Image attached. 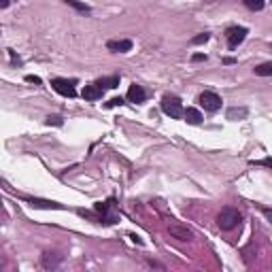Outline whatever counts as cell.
<instances>
[{
  "label": "cell",
  "mask_w": 272,
  "mask_h": 272,
  "mask_svg": "<svg viewBox=\"0 0 272 272\" xmlns=\"http://www.w3.org/2000/svg\"><path fill=\"white\" fill-rule=\"evenodd\" d=\"M183 119H185L187 123H192V125H200V123H202V113L198 111V108L189 106V108H185V115H183Z\"/></svg>",
  "instance_id": "obj_13"
},
{
  "label": "cell",
  "mask_w": 272,
  "mask_h": 272,
  "mask_svg": "<svg viewBox=\"0 0 272 272\" xmlns=\"http://www.w3.org/2000/svg\"><path fill=\"white\" fill-rule=\"evenodd\" d=\"M106 49L113 53H128L132 51V41L130 39H119V41H108Z\"/></svg>",
  "instance_id": "obj_8"
},
{
  "label": "cell",
  "mask_w": 272,
  "mask_h": 272,
  "mask_svg": "<svg viewBox=\"0 0 272 272\" xmlns=\"http://www.w3.org/2000/svg\"><path fill=\"white\" fill-rule=\"evenodd\" d=\"M168 234L175 240H181V242H189L194 238V232L187 228V225H181V223H170L168 225Z\"/></svg>",
  "instance_id": "obj_7"
},
{
  "label": "cell",
  "mask_w": 272,
  "mask_h": 272,
  "mask_svg": "<svg viewBox=\"0 0 272 272\" xmlns=\"http://www.w3.org/2000/svg\"><path fill=\"white\" fill-rule=\"evenodd\" d=\"M208 39H211V34H208V32H202V34L194 36V39H192V45H204Z\"/></svg>",
  "instance_id": "obj_19"
},
{
  "label": "cell",
  "mask_w": 272,
  "mask_h": 272,
  "mask_svg": "<svg viewBox=\"0 0 272 272\" xmlns=\"http://www.w3.org/2000/svg\"><path fill=\"white\" fill-rule=\"evenodd\" d=\"M255 164H259V166H272V160L268 158V160H259V162H255Z\"/></svg>",
  "instance_id": "obj_25"
},
{
  "label": "cell",
  "mask_w": 272,
  "mask_h": 272,
  "mask_svg": "<svg viewBox=\"0 0 272 272\" xmlns=\"http://www.w3.org/2000/svg\"><path fill=\"white\" fill-rule=\"evenodd\" d=\"M64 3H66V5H70L72 9H77L79 13H85V15L92 13V9H89L87 5H83V3H79V0H64Z\"/></svg>",
  "instance_id": "obj_17"
},
{
  "label": "cell",
  "mask_w": 272,
  "mask_h": 272,
  "mask_svg": "<svg viewBox=\"0 0 272 272\" xmlns=\"http://www.w3.org/2000/svg\"><path fill=\"white\" fill-rule=\"evenodd\" d=\"M62 255H58V253H51V251H45L43 253V257H41V264L43 268H47V270H53V268H58L62 264Z\"/></svg>",
  "instance_id": "obj_9"
},
{
  "label": "cell",
  "mask_w": 272,
  "mask_h": 272,
  "mask_svg": "<svg viewBox=\"0 0 272 272\" xmlns=\"http://www.w3.org/2000/svg\"><path fill=\"white\" fill-rule=\"evenodd\" d=\"M94 208L102 215V217H100V221H102V223L111 225V223H117V221H119V215H117V211H115V200H113V198H108L106 202H98Z\"/></svg>",
  "instance_id": "obj_3"
},
{
  "label": "cell",
  "mask_w": 272,
  "mask_h": 272,
  "mask_svg": "<svg viewBox=\"0 0 272 272\" xmlns=\"http://www.w3.org/2000/svg\"><path fill=\"white\" fill-rule=\"evenodd\" d=\"M45 123H47V125H62V123H64V119H62L60 115H49Z\"/></svg>",
  "instance_id": "obj_20"
},
{
  "label": "cell",
  "mask_w": 272,
  "mask_h": 272,
  "mask_svg": "<svg viewBox=\"0 0 272 272\" xmlns=\"http://www.w3.org/2000/svg\"><path fill=\"white\" fill-rule=\"evenodd\" d=\"M102 92H104V89H102L100 85H98V83L85 85V87H83V98H85V100H89V102L100 100V98H102Z\"/></svg>",
  "instance_id": "obj_11"
},
{
  "label": "cell",
  "mask_w": 272,
  "mask_h": 272,
  "mask_svg": "<svg viewBox=\"0 0 272 272\" xmlns=\"http://www.w3.org/2000/svg\"><path fill=\"white\" fill-rule=\"evenodd\" d=\"M121 104H125V102H123V98H113V100H108V102H106V108H113V106H121Z\"/></svg>",
  "instance_id": "obj_21"
},
{
  "label": "cell",
  "mask_w": 272,
  "mask_h": 272,
  "mask_svg": "<svg viewBox=\"0 0 272 272\" xmlns=\"http://www.w3.org/2000/svg\"><path fill=\"white\" fill-rule=\"evenodd\" d=\"M26 202H28L30 206H34V208H45V211H51V208H58V211H62V204H58V202H51V200H41V198H24Z\"/></svg>",
  "instance_id": "obj_10"
},
{
  "label": "cell",
  "mask_w": 272,
  "mask_h": 272,
  "mask_svg": "<svg viewBox=\"0 0 272 272\" xmlns=\"http://www.w3.org/2000/svg\"><path fill=\"white\" fill-rule=\"evenodd\" d=\"M240 219H242V215L238 213V208L225 206V208L219 211V215H217V225H219L223 232H232L234 228H238L240 225Z\"/></svg>",
  "instance_id": "obj_1"
},
{
  "label": "cell",
  "mask_w": 272,
  "mask_h": 272,
  "mask_svg": "<svg viewBox=\"0 0 272 272\" xmlns=\"http://www.w3.org/2000/svg\"><path fill=\"white\" fill-rule=\"evenodd\" d=\"M162 111H164L170 119H183L185 115V108L181 104V98L179 96H172V94H166L162 98Z\"/></svg>",
  "instance_id": "obj_2"
},
{
  "label": "cell",
  "mask_w": 272,
  "mask_h": 272,
  "mask_svg": "<svg viewBox=\"0 0 272 272\" xmlns=\"http://www.w3.org/2000/svg\"><path fill=\"white\" fill-rule=\"evenodd\" d=\"M253 72H255L257 77H272V62H264V64L255 66Z\"/></svg>",
  "instance_id": "obj_16"
},
{
  "label": "cell",
  "mask_w": 272,
  "mask_h": 272,
  "mask_svg": "<svg viewBox=\"0 0 272 272\" xmlns=\"http://www.w3.org/2000/svg\"><path fill=\"white\" fill-rule=\"evenodd\" d=\"M145 98H147V94H145V89H143L141 85L132 83V85H130V89H128V100H130V102H134V104H141V102H145Z\"/></svg>",
  "instance_id": "obj_12"
},
{
  "label": "cell",
  "mask_w": 272,
  "mask_h": 272,
  "mask_svg": "<svg viewBox=\"0 0 272 272\" xmlns=\"http://www.w3.org/2000/svg\"><path fill=\"white\" fill-rule=\"evenodd\" d=\"M75 85H77L75 79H60V77H58V79H51V87L56 89L58 94L66 96V98H75V96H77Z\"/></svg>",
  "instance_id": "obj_4"
},
{
  "label": "cell",
  "mask_w": 272,
  "mask_h": 272,
  "mask_svg": "<svg viewBox=\"0 0 272 272\" xmlns=\"http://www.w3.org/2000/svg\"><path fill=\"white\" fill-rule=\"evenodd\" d=\"M247 115H249V111L244 106H232V108H228V119H232V121H240Z\"/></svg>",
  "instance_id": "obj_14"
},
{
  "label": "cell",
  "mask_w": 272,
  "mask_h": 272,
  "mask_svg": "<svg viewBox=\"0 0 272 272\" xmlns=\"http://www.w3.org/2000/svg\"><path fill=\"white\" fill-rule=\"evenodd\" d=\"M247 34H249V30L244 28V26H232V28L225 30V41H228L230 49H236L238 45L247 39Z\"/></svg>",
  "instance_id": "obj_6"
},
{
  "label": "cell",
  "mask_w": 272,
  "mask_h": 272,
  "mask_svg": "<svg viewBox=\"0 0 272 272\" xmlns=\"http://www.w3.org/2000/svg\"><path fill=\"white\" fill-rule=\"evenodd\" d=\"M26 81H28V83H41V79L34 77V75H28V77H26Z\"/></svg>",
  "instance_id": "obj_23"
},
{
  "label": "cell",
  "mask_w": 272,
  "mask_h": 272,
  "mask_svg": "<svg viewBox=\"0 0 272 272\" xmlns=\"http://www.w3.org/2000/svg\"><path fill=\"white\" fill-rule=\"evenodd\" d=\"M261 213H264V215L268 217V219L272 221V208H266V206H261Z\"/></svg>",
  "instance_id": "obj_24"
},
{
  "label": "cell",
  "mask_w": 272,
  "mask_h": 272,
  "mask_svg": "<svg viewBox=\"0 0 272 272\" xmlns=\"http://www.w3.org/2000/svg\"><path fill=\"white\" fill-rule=\"evenodd\" d=\"M98 85H100L102 89H113L119 85V75H111V77H102V79H98L96 81Z\"/></svg>",
  "instance_id": "obj_15"
},
{
  "label": "cell",
  "mask_w": 272,
  "mask_h": 272,
  "mask_svg": "<svg viewBox=\"0 0 272 272\" xmlns=\"http://www.w3.org/2000/svg\"><path fill=\"white\" fill-rule=\"evenodd\" d=\"M244 3V7L249 9V11H261V9H264V0H242Z\"/></svg>",
  "instance_id": "obj_18"
},
{
  "label": "cell",
  "mask_w": 272,
  "mask_h": 272,
  "mask_svg": "<svg viewBox=\"0 0 272 272\" xmlns=\"http://www.w3.org/2000/svg\"><path fill=\"white\" fill-rule=\"evenodd\" d=\"M9 3H11V0H0V7L7 9V7H9Z\"/></svg>",
  "instance_id": "obj_26"
},
{
  "label": "cell",
  "mask_w": 272,
  "mask_h": 272,
  "mask_svg": "<svg viewBox=\"0 0 272 272\" xmlns=\"http://www.w3.org/2000/svg\"><path fill=\"white\" fill-rule=\"evenodd\" d=\"M198 102H200V106L204 108V111L217 113L221 108V96L215 94V92H202L200 98H198Z\"/></svg>",
  "instance_id": "obj_5"
},
{
  "label": "cell",
  "mask_w": 272,
  "mask_h": 272,
  "mask_svg": "<svg viewBox=\"0 0 272 272\" xmlns=\"http://www.w3.org/2000/svg\"><path fill=\"white\" fill-rule=\"evenodd\" d=\"M192 62H206V56H204V53H194Z\"/></svg>",
  "instance_id": "obj_22"
}]
</instances>
